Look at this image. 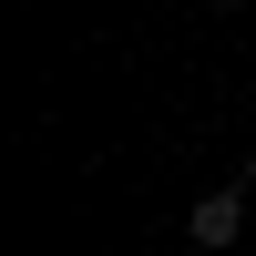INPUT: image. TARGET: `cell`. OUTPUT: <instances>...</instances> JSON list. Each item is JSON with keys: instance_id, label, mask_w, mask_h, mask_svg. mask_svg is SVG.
Returning <instances> with one entry per match:
<instances>
[{"instance_id": "1", "label": "cell", "mask_w": 256, "mask_h": 256, "mask_svg": "<svg viewBox=\"0 0 256 256\" xmlns=\"http://www.w3.org/2000/svg\"><path fill=\"white\" fill-rule=\"evenodd\" d=\"M184 226H195V246H236V236H246V195L226 184V195H205V205H195Z\"/></svg>"}]
</instances>
